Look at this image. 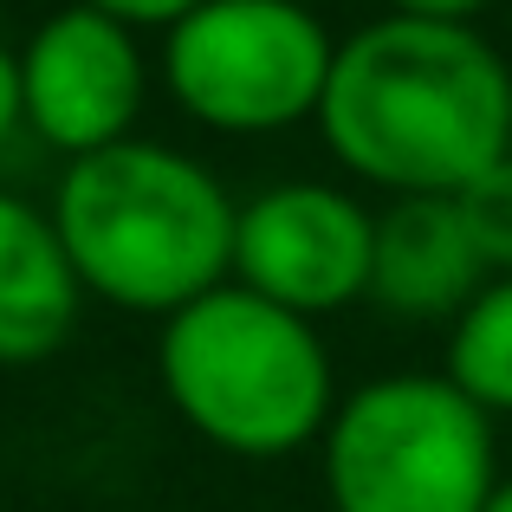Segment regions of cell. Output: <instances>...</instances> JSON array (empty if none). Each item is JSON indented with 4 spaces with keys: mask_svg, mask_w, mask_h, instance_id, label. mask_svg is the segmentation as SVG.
Instances as JSON below:
<instances>
[{
    "mask_svg": "<svg viewBox=\"0 0 512 512\" xmlns=\"http://www.w3.org/2000/svg\"><path fill=\"white\" fill-rule=\"evenodd\" d=\"M318 130L370 188L461 195L512 156V65L474 26L389 13L338 46Z\"/></svg>",
    "mask_w": 512,
    "mask_h": 512,
    "instance_id": "6da1fadb",
    "label": "cell"
},
{
    "mask_svg": "<svg viewBox=\"0 0 512 512\" xmlns=\"http://www.w3.org/2000/svg\"><path fill=\"white\" fill-rule=\"evenodd\" d=\"M234 201L195 156L111 143L59 175L52 227L78 286L124 312L175 318L234 273Z\"/></svg>",
    "mask_w": 512,
    "mask_h": 512,
    "instance_id": "7a4b0ae2",
    "label": "cell"
},
{
    "mask_svg": "<svg viewBox=\"0 0 512 512\" xmlns=\"http://www.w3.org/2000/svg\"><path fill=\"white\" fill-rule=\"evenodd\" d=\"M163 389L201 441L273 461L331 428V357L305 318L247 286H214L163 318Z\"/></svg>",
    "mask_w": 512,
    "mask_h": 512,
    "instance_id": "3957f363",
    "label": "cell"
},
{
    "mask_svg": "<svg viewBox=\"0 0 512 512\" xmlns=\"http://www.w3.org/2000/svg\"><path fill=\"white\" fill-rule=\"evenodd\" d=\"M500 487L487 409L448 376H383L331 415V512H487Z\"/></svg>",
    "mask_w": 512,
    "mask_h": 512,
    "instance_id": "277c9868",
    "label": "cell"
},
{
    "mask_svg": "<svg viewBox=\"0 0 512 512\" xmlns=\"http://www.w3.org/2000/svg\"><path fill=\"white\" fill-rule=\"evenodd\" d=\"M331 59V33L299 0H208L182 26H169L163 78L195 124L266 137L318 117Z\"/></svg>",
    "mask_w": 512,
    "mask_h": 512,
    "instance_id": "5b68a950",
    "label": "cell"
},
{
    "mask_svg": "<svg viewBox=\"0 0 512 512\" xmlns=\"http://www.w3.org/2000/svg\"><path fill=\"white\" fill-rule=\"evenodd\" d=\"M376 221L331 182H279L234 214V286L292 318H325L370 292Z\"/></svg>",
    "mask_w": 512,
    "mask_h": 512,
    "instance_id": "8992f818",
    "label": "cell"
},
{
    "mask_svg": "<svg viewBox=\"0 0 512 512\" xmlns=\"http://www.w3.org/2000/svg\"><path fill=\"white\" fill-rule=\"evenodd\" d=\"M20 98L26 130L59 156H98L130 143L143 111V52L130 26L98 7H59L20 46Z\"/></svg>",
    "mask_w": 512,
    "mask_h": 512,
    "instance_id": "52a82bcc",
    "label": "cell"
},
{
    "mask_svg": "<svg viewBox=\"0 0 512 512\" xmlns=\"http://www.w3.org/2000/svg\"><path fill=\"white\" fill-rule=\"evenodd\" d=\"M487 286L474 240L461 227L454 195H396L376 214L370 240V299L389 318H461Z\"/></svg>",
    "mask_w": 512,
    "mask_h": 512,
    "instance_id": "ba28073f",
    "label": "cell"
},
{
    "mask_svg": "<svg viewBox=\"0 0 512 512\" xmlns=\"http://www.w3.org/2000/svg\"><path fill=\"white\" fill-rule=\"evenodd\" d=\"M78 273L52 214L0 188V363L52 357L78 325Z\"/></svg>",
    "mask_w": 512,
    "mask_h": 512,
    "instance_id": "9c48e42d",
    "label": "cell"
},
{
    "mask_svg": "<svg viewBox=\"0 0 512 512\" xmlns=\"http://www.w3.org/2000/svg\"><path fill=\"white\" fill-rule=\"evenodd\" d=\"M448 376L474 409L512 415V279L480 286V299L448 331Z\"/></svg>",
    "mask_w": 512,
    "mask_h": 512,
    "instance_id": "30bf717a",
    "label": "cell"
},
{
    "mask_svg": "<svg viewBox=\"0 0 512 512\" xmlns=\"http://www.w3.org/2000/svg\"><path fill=\"white\" fill-rule=\"evenodd\" d=\"M454 208H461V227H467V240H474L480 266L512 279V156L493 163L487 175H474V182L454 195Z\"/></svg>",
    "mask_w": 512,
    "mask_h": 512,
    "instance_id": "8fae6325",
    "label": "cell"
},
{
    "mask_svg": "<svg viewBox=\"0 0 512 512\" xmlns=\"http://www.w3.org/2000/svg\"><path fill=\"white\" fill-rule=\"evenodd\" d=\"M85 7L111 13L117 26H182L195 7H208V0H85Z\"/></svg>",
    "mask_w": 512,
    "mask_h": 512,
    "instance_id": "7c38bea8",
    "label": "cell"
},
{
    "mask_svg": "<svg viewBox=\"0 0 512 512\" xmlns=\"http://www.w3.org/2000/svg\"><path fill=\"white\" fill-rule=\"evenodd\" d=\"M26 124V98H20V52L0 46V143Z\"/></svg>",
    "mask_w": 512,
    "mask_h": 512,
    "instance_id": "4fadbf2b",
    "label": "cell"
},
{
    "mask_svg": "<svg viewBox=\"0 0 512 512\" xmlns=\"http://www.w3.org/2000/svg\"><path fill=\"white\" fill-rule=\"evenodd\" d=\"M396 13H409V20H448V26H474L480 7H493V0H389Z\"/></svg>",
    "mask_w": 512,
    "mask_h": 512,
    "instance_id": "5bb4252c",
    "label": "cell"
},
{
    "mask_svg": "<svg viewBox=\"0 0 512 512\" xmlns=\"http://www.w3.org/2000/svg\"><path fill=\"white\" fill-rule=\"evenodd\" d=\"M487 512H512V474L493 487V500H487Z\"/></svg>",
    "mask_w": 512,
    "mask_h": 512,
    "instance_id": "9a60e30c",
    "label": "cell"
}]
</instances>
